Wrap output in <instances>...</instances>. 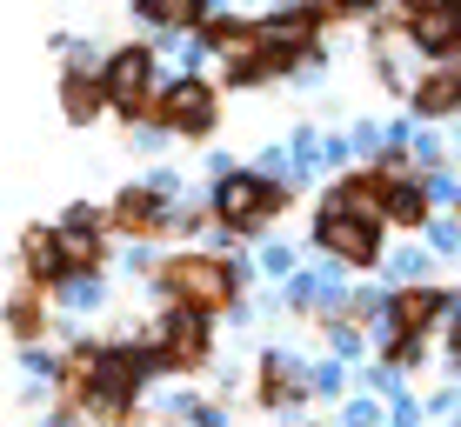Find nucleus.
<instances>
[{"instance_id":"f257e3e1","label":"nucleus","mask_w":461,"mask_h":427,"mask_svg":"<svg viewBox=\"0 0 461 427\" xmlns=\"http://www.w3.org/2000/svg\"><path fill=\"white\" fill-rule=\"evenodd\" d=\"M154 288L167 294V307H194V314H228L241 294V267L214 261V254H167L161 267H148Z\"/></svg>"},{"instance_id":"f03ea898","label":"nucleus","mask_w":461,"mask_h":427,"mask_svg":"<svg viewBox=\"0 0 461 427\" xmlns=\"http://www.w3.org/2000/svg\"><path fill=\"white\" fill-rule=\"evenodd\" d=\"M281 208H288V194L261 173H214V214L228 220V234H261Z\"/></svg>"},{"instance_id":"7ed1b4c3","label":"nucleus","mask_w":461,"mask_h":427,"mask_svg":"<svg viewBox=\"0 0 461 427\" xmlns=\"http://www.w3.org/2000/svg\"><path fill=\"white\" fill-rule=\"evenodd\" d=\"M314 247H321L328 261H341V267H375L381 261V220H361V214L335 208V200H321Z\"/></svg>"},{"instance_id":"20e7f679","label":"nucleus","mask_w":461,"mask_h":427,"mask_svg":"<svg viewBox=\"0 0 461 427\" xmlns=\"http://www.w3.org/2000/svg\"><path fill=\"white\" fill-rule=\"evenodd\" d=\"M154 347H161L167 374H201L208 354H214V327H208V314H194V307H167L161 321H154Z\"/></svg>"},{"instance_id":"39448f33","label":"nucleus","mask_w":461,"mask_h":427,"mask_svg":"<svg viewBox=\"0 0 461 427\" xmlns=\"http://www.w3.org/2000/svg\"><path fill=\"white\" fill-rule=\"evenodd\" d=\"M101 93H107L114 114L140 120L148 114V93H154V54L148 47H114V60L101 67Z\"/></svg>"},{"instance_id":"423d86ee","label":"nucleus","mask_w":461,"mask_h":427,"mask_svg":"<svg viewBox=\"0 0 461 427\" xmlns=\"http://www.w3.org/2000/svg\"><path fill=\"white\" fill-rule=\"evenodd\" d=\"M214 107H221V101H214V87H208V81H174V87L161 93V101H148V114L161 120L167 134L201 140V134L214 128Z\"/></svg>"},{"instance_id":"0eeeda50","label":"nucleus","mask_w":461,"mask_h":427,"mask_svg":"<svg viewBox=\"0 0 461 427\" xmlns=\"http://www.w3.org/2000/svg\"><path fill=\"white\" fill-rule=\"evenodd\" d=\"M408 40L421 54H461V0H408Z\"/></svg>"},{"instance_id":"6e6552de","label":"nucleus","mask_w":461,"mask_h":427,"mask_svg":"<svg viewBox=\"0 0 461 427\" xmlns=\"http://www.w3.org/2000/svg\"><path fill=\"white\" fill-rule=\"evenodd\" d=\"M107 227L114 234H134V241H154V234L167 227V194L161 187H121L114 194V208H107Z\"/></svg>"},{"instance_id":"1a4fd4ad","label":"nucleus","mask_w":461,"mask_h":427,"mask_svg":"<svg viewBox=\"0 0 461 427\" xmlns=\"http://www.w3.org/2000/svg\"><path fill=\"white\" fill-rule=\"evenodd\" d=\"M54 254H60V280L68 274H101L107 267V227H74V220H60Z\"/></svg>"},{"instance_id":"9d476101","label":"nucleus","mask_w":461,"mask_h":427,"mask_svg":"<svg viewBox=\"0 0 461 427\" xmlns=\"http://www.w3.org/2000/svg\"><path fill=\"white\" fill-rule=\"evenodd\" d=\"M448 314V294L441 288H402L388 300V321H394V334H428V327Z\"/></svg>"},{"instance_id":"9b49d317","label":"nucleus","mask_w":461,"mask_h":427,"mask_svg":"<svg viewBox=\"0 0 461 427\" xmlns=\"http://www.w3.org/2000/svg\"><path fill=\"white\" fill-rule=\"evenodd\" d=\"M0 321H7V334L21 347H34L47 334V288L41 280H21V288L7 294V314H0Z\"/></svg>"},{"instance_id":"f8f14e48","label":"nucleus","mask_w":461,"mask_h":427,"mask_svg":"<svg viewBox=\"0 0 461 427\" xmlns=\"http://www.w3.org/2000/svg\"><path fill=\"white\" fill-rule=\"evenodd\" d=\"M335 208L361 214V220H381V208H388V173H381V167H361V173H348V181L335 187Z\"/></svg>"},{"instance_id":"ddd939ff","label":"nucleus","mask_w":461,"mask_h":427,"mask_svg":"<svg viewBox=\"0 0 461 427\" xmlns=\"http://www.w3.org/2000/svg\"><path fill=\"white\" fill-rule=\"evenodd\" d=\"M301 394H308V381H294V360L288 354H267L261 360V381H254V401H261V407H294Z\"/></svg>"},{"instance_id":"4468645a","label":"nucleus","mask_w":461,"mask_h":427,"mask_svg":"<svg viewBox=\"0 0 461 427\" xmlns=\"http://www.w3.org/2000/svg\"><path fill=\"white\" fill-rule=\"evenodd\" d=\"M21 274H27V280H41V288H54V280H60L54 227H27V234H21Z\"/></svg>"},{"instance_id":"2eb2a0df","label":"nucleus","mask_w":461,"mask_h":427,"mask_svg":"<svg viewBox=\"0 0 461 427\" xmlns=\"http://www.w3.org/2000/svg\"><path fill=\"white\" fill-rule=\"evenodd\" d=\"M415 107H421V114H455V107H461V74L455 67H435V74H428V81L415 87Z\"/></svg>"},{"instance_id":"dca6fc26","label":"nucleus","mask_w":461,"mask_h":427,"mask_svg":"<svg viewBox=\"0 0 461 427\" xmlns=\"http://www.w3.org/2000/svg\"><path fill=\"white\" fill-rule=\"evenodd\" d=\"M60 107H68L74 128H87V120L107 107V93H101V81H87V74H68V81H60Z\"/></svg>"},{"instance_id":"f3484780","label":"nucleus","mask_w":461,"mask_h":427,"mask_svg":"<svg viewBox=\"0 0 461 427\" xmlns=\"http://www.w3.org/2000/svg\"><path fill=\"white\" fill-rule=\"evenodd\" d=\"M388 220H394V227H428V187L421 181L388 187Z\"/></svg>"},{"instance_id":"a211bd4d","label":"nucleus","mask_w":461,"mask_h":427,"mask_svg":"<svg viewBox=\"0 0 461 427\" xmlns=\"http://www.w3.org/2000/svg\"><path fill=\"white\" fill-rule=\"evenodd\" d=\"M140 13L161 27H201L208 21V0H140Z\"/></svg>"},{"instance_id":"6ab92c4d","label":"nucleus","mask_w":461,"mask_h":427,"mask_svg":"<svg viewBox=\"0 0 461 427\" xmlns=\"http://www.w3.org/2000/svg\"><path fill=\"white\" fill-rule=\"evenodd\" d=\"M47 427H81V407H54V414H47Z\"/></svg>"},{"instance_id":"aec40b11","label":"nucleus","mask_w":461,"mask_h":427,"mask_svg":"<svg viewBox=\"0 0 461 427\" xmlns=\"http://www.w3.org/2000/svg\"><path fill=\"white\" fill-rule=\"evenodd\" d=\"M448 354H455V360H461V321H455V327H448Z\"/></svg>"}]
</instances>
